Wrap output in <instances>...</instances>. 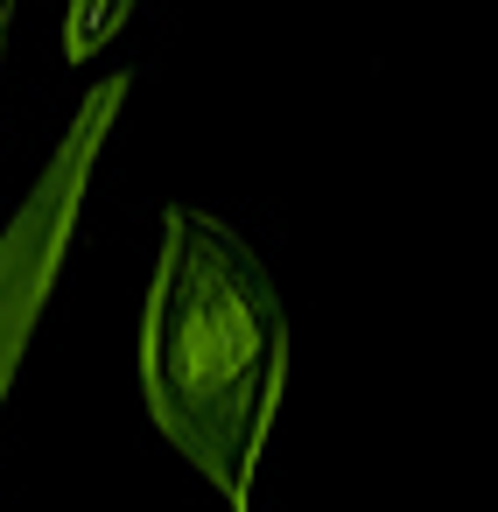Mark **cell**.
Wrapping results in <instances>:
<instances>
[{"mask_svg":"<svg viewBox=\"0 0 498 512\" xmlns=\"http://www.w3.org/2000/svg\"><path fill=\"white\" fill-rule=\"evenodd\" d=\"M64 225H71V190H57V197L43 190V197H36V211L22 218V232H15V246H8V260H0V393H8L15 351H22L29 323H36V295H43L50 267H57Z\"/></svg>","mask_w":498,"mask_h":512,"instance_id":"obj_2","label":"cell"},{"mask_svg":"<svg viewBox=\"0 0 498 512\" xmlns=\"http://www.w3.org/2000/svg\"><path fill=\"white\" fill-rule=\"evenodd\" d=\"M281 393V309L253 253L197 218H169V253L148 302V400L176 449L246 512L253 456Z\"/></svg>","mask_w":498,"mask_h":512,"instance_id":"obj_1","label":"cell"}]
</instances>
